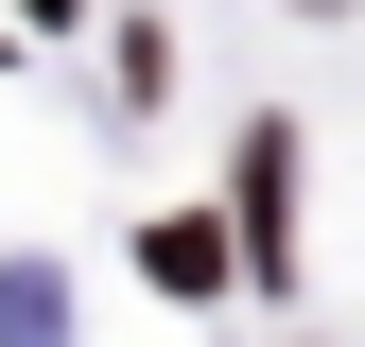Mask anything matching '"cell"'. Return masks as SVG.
<instances>
[{
	"instance_id": "7a4b0ae2",
	"label": "cell",
	"mask_w": 365,
	"mask_h": 347,
	"mask_svg": "<svg viewBox=\"0 0 365 347\" xmlns=\"http://www.w3.org/2000/svg\"><path fill=\"white\" fill-rule=\"evenodd\" d=\"M313 18H348V0H313Z\"/></svg>"
},
{
	"instance_id": "6da1fadb",
	"label": "cell",
	"mask_w": 365,
	"mask_h": 347,
	"mask_svg": "<svg viewBox=\"0 0 365 347\" xmlns=\"http://www.w3.org/2000/svg\"><path fill=\"white\" fill-rule=\"evenodd\" d=\"M140 260H157V278H174V295H226V226H157Z\"/></svg>"
}]
</instances>
